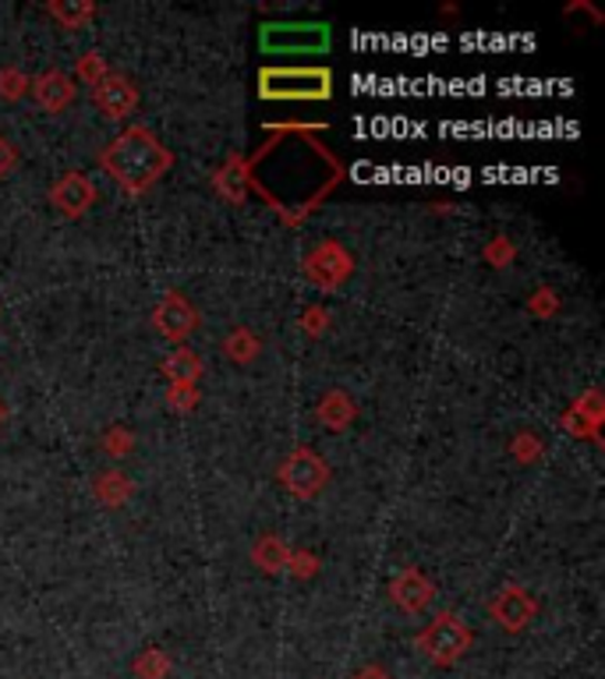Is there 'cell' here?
<instances>
[{"label":"cell","instance_id":"obj_29","mask_svg":"<svg viewBox=\"0 0 605 679\" xmlns=\"http://www.w3.org/2000/svg\"><path fill=\"white\" fill-rule=\"evenodd\" d=\"M128 450H132V436L124 432V428H114V432L106 436V453H111V457H124Z\"/></svg>","mask_w":605,"mask_h":679},{"label":"cell","instance_id":"obj_28","mask_svg":"<svg viewBox=\"0 0 605 679\" xmlns=\"http://www.w3.org/2000/svg\"><path fill=\"white\" fill-rule=\"evenodd\" d=\"M14 167H18V149L11 146L4 135H0V181H4V177H11Z\"/></svg>","mask_w":605,"mask_h":679},{"label":"cell","instance_id":"obj_24","mask_svg":"<svg viewBox=\"0 0 605 679\" xmlns=\"http://www.w3.org/2000/svg\"><path fill=\"white\" fill-rule=\"evenodd\" d=\"M170 407H174V410L199 407V389L188 386V383H170Z\"/></svg>","mask_w":605,"mask_h":679},{"label":"cell","instance_id":"obj_8","mask_svg":"<svg viewBox=\"0 0 605 679\" xmlns=\"http://www.w3.org/2000/svg\"><path fill=\"white\" fill-rule=\"evenodd\" d=\"M153 326L164 333L170 344L185 347V340L199 330V309H195L181 291H167L153 312Z\"/></svg>","mask_w":605,"mask_h":679},{"label":"cell","instance_id":"obj_16","mask_svg":"<svg viewBox=\"0 0 605 679\" xmlns=\"http://www.w3.org/2000/svg\"><path fill=\"white\" fill-rule=\"evenodd\" d=\"M164 375H167L170 383H188V386H195V383H199V375H202L199 354L188 351V347H177L170 357H164Z\"/></svg>","mask_w":605,"mask_h":679},{"label":"cell","instance_id":"obj_11","mask_svg":"<svg viewBox=\"0 0 605 679\" xmlns=\"http://www.w3.org/2000/svg\"><path fill=\"white\" fill-rule=\"evenodd\" d=\"M432 598H436V584L425 577L418 566H404L400 574L389 581V602H394L397 609L407 613V616L429 609Z\"/></svg>","mask_w":605,"mask_h":679},{"label":"cell","instance_id":"obj_19","mask_svg":"<svg viewBox=\"0 0 605 679\" xmlns=\"http://www.w3.org/2000/svg\"><path fill=\"white\" fill-rule=\"evenodd\" d=\"M46 11L58 18L64 29H71V32L85 29L88 18H96V4H75V0H67V4H50Z\"/></svg>","mask_w":605,"mask_h":679},{"label":"cell","instance_id":"obj_26","mask_svg":"<svg viewBox=\"0 0 605 679\" xmlns=\"http://www.w3.org/2000/svg\"><path fill=\"white\" fill-rule=\"evenodd\" d=\"M539 453H542V442L531 432H521L518 439H513V457H518V460L531 463V460H539Z\"/></svg>","mask_w":605,"mask_h":679},{"label":"cell","instance_id":"obj_14","mask_svg":"<svg viewBox=\"0 0 605 679\" xmlns=\"http://www.w3.org/2000/svg\"><path fill=\"white\" fill-rule=\"evenodd\" d=\"M315 415L330 428V432H344V428H351V421L358 418V407H354V400L347 397L344 389H330L326 397L319 400Z\"/></svg>","mask_w":605,"mask_h":679},{"label":"cell","instance_id":"obj_10","mask_svg":"<svg viewBox=\"0 0 605 679\" xmlns=\"http://www.w3.org/2000/svg\"><path fill=\"white\" fill-rule=\"evenodd\" d=\"M96 199H100L96 185L88 181L85 174H79V170H67V174L61 177V181L50 188V202H53V209H58L61 217H67V220L85 217V212L93 209Z\"/></svg>","mask_w":605,"mask_h":679},{"label":"cell","instance_id":"obj_27","mask_svg":"<svg viewBox=\"0 0 605 679\" xmlns=\"http://www.w3.org/2000/svg\"><path fill=\"white\" fill-rule=\"evenodd\" d=\"M301 326H305L312 336H319V333H323V330L330 326V315H326V309H319V305L305 309V318H301Z\"/></svg>","mask_w":605,"mask_h":679},{"label":"cell","instance_id":"obj_2","mask_svg":"<svg viewBox=\"0 0 605 679\" xmlns=\"http://www.w3.org/2000/svg\"><path fill=\"white\" fill-rule=\"evenodd\" d=\"M259 96L273 103H319L333 96V71L330 67H262L259 71Z\"/></svg>","mask_w":605,"mask_h":679},{"label":"cell","instance_id":"obj_22","mask_svg":"<svg viewBox=\"0 0 605 679\" xmlns=\"http://www.w3.org/2000/svg\"><path fill=\"white\" fill-rule=\"evenodd\" d=\"M29 93V79L22 67H0V96L4 100H22Z\"/></svg>","mask_w":605,"mask_h":679},{"label":"cell","instance_id":"obj_1","mask_svg":"<svg viewBox=\"0 0 605 679\" xmlns=\"http://www.w3.org/2000/svg\"><path fill=\"white\" fill-rule=\"evenodd\" d=\"M170 164H174L170 149L149 128H142V124L124 128L117 138H111V146L100 153V167L106 170V177L128 195L149 191L159 177L170 170Z\"/></svg>","mask_w":605,"mask_h":679},{"label":"cell","instance_id":"obj_4","mask_svg":"<svg viewBox=\"0 0 605 679\" xmlns=\"http://www.w3.org/2000/svg\"><path fill=\"white\" fill-rule=\"evenodd\" d=\"M259 46L277 58H305L330 50V25L323 22H270L259 32Z\"/></svg>","mask_w":605,"mask_h":679},{"label":"cell","instance_id":"obj_7","mask_svg":"<svg viewBox=\"0 0 605 679\" xmlns=\"http://www.w3.org/2000/svg\"><path fill=\"white\" fill-rule=\"evenodd\" d=\"M489 616L500 623L507 634H521V630L531 627V623H535L539 598L531 595L528 587H521V584H507V587H500V592L492 595Z\"/></svg>","mask_w":605,"mask_h":679},{"label":"cell","instance_id":"obj_20","mask_svg":"<svg viewBox=\"0 0 605 679\" xmlns=\"http://www.w3.org/2000/svg\"><path fill=\"white\" fill-rule=\"evenodd\" d=\"M135 672L142 679H164L170 672V658L159 648H149V651H142V658L135 662Z\"/></svg>","mask_w":605,"mask_h":679},{"label":"cell","instance_id":"obj_3","mask_svg":"<svg viewBox=\"0 0 605 679\" xmlns=\"http://www.w3.org/2000/svg\"><path fill=\"white\" fill-rule=\"evenodd\" d=\"M474 645V630L457 613H436V619L415 637V648L429 658L432 666L450 669L465 658Z\"/></svg>","mask_w":605,"mask_h":679},{"label":"cell","instance_id":"obj_21","mask_svg":"<svg viewBox=\"0 0 605 679\" xmlns=\"http://www.w3.org/2000/svg\"><path fill=\"white\" fill-rule=\"evenodd\" d=\"M75 75H79L85 85H96V82H103L106 75H111V67H106L103 53L88 50V53H82V61H79V67H75Z\"/></svg>","mask_w":605,"mask_h":679},{"label":"cell","instance_id":"obj_6","mask_svg":"<svg viewBox=\"0 0 605 679\" xmlns=\"http://www.w3.org/2000/svg\"><path fill=\"white\" fill-rule=\"evenodd\" d=\"M354 273V259L341 241H323L315 244L305 259V276L315 283L319 291H336L341 283Z\"/></svg>","mask_w":605,"mask_h":679},{"label":"cell","instance_id":"obj_13","mask_svg":"<svg viewBox=\"0 0 605 679\" xmlns=\"http://www.w3.org/2000/svg\"><path fill=\"white\" fill-rule=\"evenodd\" d=\"M262 153H265V149H262ZM262 153H259V156H252V159H238V156H230L227 164H223L217 174H212V188H217L227 202H244V191L252 188L255 164L262 159Z\"/></svg>","mask_w":605,"mask_h":679},{"label":"cell","instance_id":"obj_23","mask_svg":"<svg viewBox=\"0 0 605 679\" xmlns=\"http://www.w3.org/2000/svg\"><path fill=\"white\" fill-rule=\"evenodd\" d=\"M288 570H291L294 577L309 581V577H315V574H319V560L312 556V552L298 549V552H291V560H288Z\"/></svg>","mask_w":605,"mask_h":679},{"label":"cell","instance_id":"obj_12","mask_svg":"<svg viewBox=\"0 0 605 679\" xmlns=\"http://www.w3.org/2000/svg\"><path fill=\"white\" fill-rule=\"evenodd\" d=\"M29 93L46 114H61L71 106V100H75V82H71V75H64V71L50 67L40 79L29 82Z\"/></svg>","mask_w":605,"mask_h":679},{"label":"cell","instance_id":"obj_15","mask_svg":"<svg viewBox=\"0 0 605 679\" xmlns=\"http://www.w3.org/2000/svg\"><path fill=\"white\" fill-rule=\"evenodd\" d=\"M291 549L280 542V534H259V542L252 545V563L262 570V574H280L288 570Z\"/></svg>","mask_w":605,"mask_h":679},{"label":"cell","instance_id":"obj_31","mask_svg":"<svg viewBox=\"0 0 605 679\" xmlns=\"http://www.w3.org/2000/svg\"><path fill=\"white\" fill-rule=\"evenodd\" d=\"M354 679H389V672H386L383 666H365Z\"/></svg>","mask_w":605,"mask_h":679},{"label":"cell","instance_id":"obj_25","mask_svg":"<svg viewBox=\"0 0 605 679\" xmlns=\"http://www.w3.org/2000/svg\"><path fill=\"white\" fill-rule=\"evenodd\" d=\"M486 259H489V265H496V270H503V265L513 262V244H510L507 238L489 241V244H486Z\"/></svg>","mask_w":605,"mask_h":679},{"label":"cell","instance_id":"obj_17","mask_svg":"<svg viewBox=\"0 0 605 679\" xmlns=\"http://www.w3.org/2000/svg\"><path fill=\"white\" fill-rule=\"evenodd\" d=\"M262 351V340L252 333V330H234L227 340H223V354L230 357V362H238V365H252L255 357Z\"/></svg>","mask_w":605,"mask_h":679},{"label":"cell","instance_id":"obj_9","mask_svg":"<svg viewBox=\"0 0 605 679\" xmlns=\"http://www.w3.org/2000/svg\"><path fill=\"white\" fill-rule=\"evenodd\" d=\"M93 106L106 121H124L138 111V85L132 79L111 71L103 82L93 85Z\"/></svg>","mask_w":605,"mask_h":679},{"label":"cell","instance_id":"obj_5","mask_svg":"<svg viewBox=\"0 0 605 679\" xmlns=\"http://www.w3.org/2000/svg\"><path fill=\"white\" fill-rule=\"evenodd\" d=\"M277 478L294 499H315L330 485V463L315 450H309V446H298V450L280 463Z\"/></svg>","mask_w":605,"mask_h":679},{"label":"cell","instance_id":"obj_30","mask_svg":"<svg viewBox=\"0 0 605 679\" xmlns=\"http://www.w3.org/2000/svg\"><path fill=\"white\" fill-rule=\"evenodd\" d=\"M531 309H535V315H553L556 312V294H549V288H542L535 297H531Z\"/></svg>","mask_w":605,"mask_h":679},{"label":"cell","instance_id":"obj_18","mask_svg":"<svg viewBox=\"0 0 605 679\" xmlns=\"http://www.w3.org/2000/svg\"><path fill=\"white\" fill-rule=\"evenodd\" d=\"M93 492H96L100 503H106V506H121L124 499H128V495L135 492V485H132V478H124L121 471H103V474L96 478Z\"/></svg>","mask_w":605,"mask_h":679},{"label":"cell","instance_id":"obj_32","mask_svg":"<svg viewBox=\"0 0 605 679\" xmlns=\"http://www.w3.org/2000/svg\"><path fill=\"white\" fill-rule=\"evenodd\" d=\"M0 418H4V407H0Z\"/></svg>","mask_w":605,"mask_h":679}]
</instances>
